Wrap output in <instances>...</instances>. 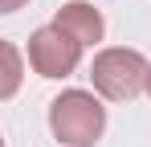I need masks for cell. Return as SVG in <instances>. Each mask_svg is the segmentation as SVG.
<instances>
[{
	"instance_id": "obj_8",
	"label": "cell",
	"mask_w": 151,
	"mask_h": 147,
	"mask_svg": "<svg viewBox=\"0 0 151 147\" xmlns=\"http://www.w3.org/2000/svg\"><path fill=\"white\" fill-rule=\"evenodd\" d=\"M0 147H4V139H0Z\"/></svg>"
},
{
	"instance_id": "obj_3",
	"label": "cell",
	"mask_w": 151,
	"mask_h": 147,
	"mask_svg": "<svg viewBox=\"0 0 151 147\" xmlns=\"http://www.w3.org/2000/svg\"><path fill=\"white\" fill-rule=\"evenodd\" d=\"M82 41H74L65 29L45 24L29 37V66L41 74V78H70L82 61Z\"/></svg>"
},
{
	"instance_id": "obj_7",
	"label": "cell",
	"mask_w": 151,
	"mask_h": 147,
	"mask_svg": "<svg viewBox=\"0 0 151 147\" xmlns=\"http://www.w3.org/2000/svg\"><path fill=\"white\" fill-rule=\"evenodd\" d=\"M147 94H151V70H147Z\"/></svg>"
},
{
	"instance_id": "obj_6",
	"label": "cell",
	"mask_w": 151,
	"mask_h": 147,
	"mask_svg": "<svg viewBox=\"0 0 151 147\" xmlns=\"http://www.w3.org/2000/svg\"><path fill=\"white\" fill-rule=\"evenodd\" d=\"M29 0H0V12H17V8H25Z\"/></svg>"
},
{
	"instance_id": "obj_4",
	"label": "cell",
	"mask_w": 151,
	"mask_h": 147,
	"mask_svg": "<svg viewBox=\"0 0 151 147\" xmlns=\"http://www.w3.org/2000/svg\"><path fill=\"white\" fill-rule=\"evenodd\" d=\"M53 24L57 29H65L74 41H82V45H98L102 41V12L94 8V4H86V0H70L65 8H57V17H53Z\"/></svg>"
},
{
	"instance_id": "obj_1",
	"label": "cell",
	"mask_w": 151,
	"mask_h": 147,
	"mask_svg": "<svg viewBox=\"0 0 151 147\" xmlns=\"http://www.w3.org/2000/svg\"><path fill=\"white\" fill-rule=\"evenodd\" d=\"M49 131L65 147H94L106 131V106L86 90H65L49 102Z\"/></svg>"
},
{
	"instance_id": "obj_2",
	"label": "cell",
	"mask_w": 151,
	"mask_h": 147,
	"mask_svg": "<svg viewBox=\"0 0 151 147\" xmlns=\"http://www.w3.org/2000/svg\"><path fill=\"white\" fill-rule=\"evenodd\" d=\"M147 70H151V61L139 49H102L90 66V82L102 98L131 102L147 90Z\"/></svg>"
},
{
	"instance_id": "obj_5",
	"label": "cell",
	"mask_w": 151,
	"mask_h": 147,
	"mask_svg": "<svg viewBox=\"0 0 151 147\" xmlns=\"http://www.w3.org/2000/svg\"><path fill=\"white\" fill-rule=\"evenodd\" d=\"M25 82V61H21V49L12 41H0V102L12 98Z\"/></svg>"
}]
</instances>
